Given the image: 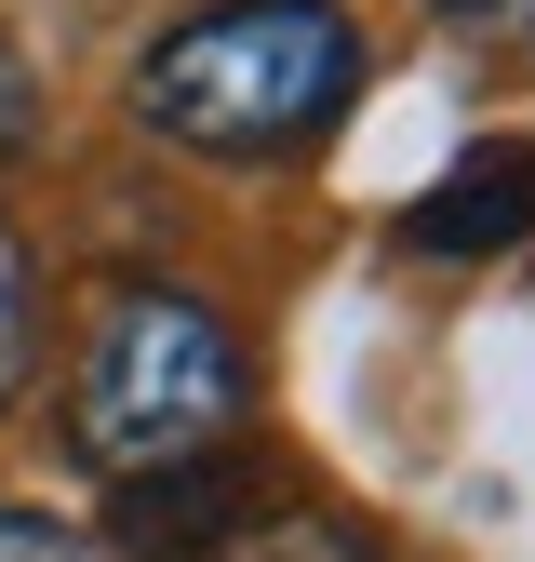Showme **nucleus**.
I'll use <instances>...</instances> for the list:
<instances>
[{"label": "nucleus", "instance_id": "obj_6", "mask_svg": "<svg viewBox=\"0 0 535 562\" xmlns=\"http://www.w3.org/2000/svg\"><path fill=\"white\" fill-rule=\"evenodd\" d=\"M429 14L482 54V67H535V0H429Z\"/></svg>", "mask_w": 535, "mask_h": 562}, {"label": "nucleus", "instance_id": "obj_8", "mask_svg": "<svg viewBox=\"0 0 535 562\" xmlns=\"http://www.w3.org/2000/svg\"><path fill=\"white\" fill-rule=\"evenodd\" d=\"M27 134H41V94H27V67H14V54H0V161H14V148H27Z\"/></svg>", "mask_w": 535, "mask_h": 562}, {"label": "nucleus", "instance_id": "obj_5", "mask_svg": "<svg viewBox=\"0 0 535 562\" xmlns=\"http://www.w3.org/2000/svg\"><path fill=\"white\" fill-rule=\"evenodd\" d=\"M27 375H41V255H27L14 215H0V415L27 402Z\"/></svg>", "mask_w": 535, "mask_h": 562}, {"label": "nucleus", "instance_id": "obj_3", "mask_svg": "<svg viewBox=\"0 0 535 562\" xmlns=\"http://www.w3.org/2000/svg\"><path fill=\"white\" fill-rule=\"evenodd\" d=\"M254 536H268V469H241V456H187V469H148L107 496L121 562H228Z\"/></svg>", "mask_w": 535, "mask_h": 562}, {"label": "nucleus", "instance_id": "obj_4", "mask_svg": "<svg viewBox=\"0 0 535 562\" xmlns=\"http://www.w3.org/2000/svg\"><path fill=\"white\" fill-rule=\"evenodd\" d=\"M535 228V134H482V148H455L442 188L401 201V241L442 255V268H482V255H522Z\"/></svg>", "mask_w": 535, "mask_h": 562}, {"label": "nucleus", "instance_id": "obj_7", "mask_svg": "<svg viewBox=\"0 0 535 562\" xmlns=\"http://www.w3.org/2000/svg\"><path fill=\"white\" fill-rule=\"evenodd\" d=\"M0 562H94V549L67 536V522H41V509H14V496H0Z\"/></svg>", "mask_w": 535, "mask_h": 562}, {"label": "nucleus", "instance_id": "obj_1", "mask_svg": "<svg viewBox=\"0 0 535 562\" xmlns=\"http://www.w3.org/2000/svg\"><path fill=\"white\" fill-rule=\"evenodd\" d=\"M362 108L349 0H215L134 54V121L187 161H308Z\"/></svg>", "mask_w": 535, "mask_h": 562}, {"label": "nucleus", "instance_id": "obj_2", "mask_svg": "<svg viewBox=\"0 0 535 562\" xmlns=\"http://www.w3.org/2000/svg\"><path fill=\"white\" fill-rule=\"evenodd\" d=\"M254 415V362L215 295L187 281H107L81 308V362H67V442L107 482H148L187 456H228Z\"/></svg>", "mask_w": 535, "mask_h": 562}]
</instances>
